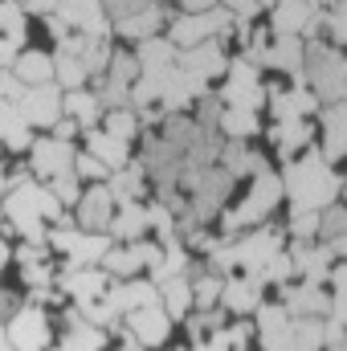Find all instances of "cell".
I'll list each match as a JSON object with an SVG mask.
<instances>
[{"mask_svg":"<svg viewBox=\"0 0 347 351\" xmlns=\"http://www.w3.org/2000/svg\"><path fill=\"white\" fill-rule=\"evenodd\" d=\"M282 204L286 213H323L327 204H339V192H344V176L339 168L323 164V156L311 147L302 152L298 160L282 164Z\"/></svg>","mask_w":347,"mask_h":351,"instance_id":"cell-1","label":"cell"},{"mask_svg":"<svg viewBox=\"0 0 347 351\" xmlns=\"http://www.w3.org/2000/svg\"><path fill=\"white\" fill-rule=\"evenodd\" d=\"M4 335L16 351H49L53 348V319L45 306H33V302H21V311L4 323Z\"/></svg>","mask_w":347,"mask_h":351,"instance_id":"cell-2","label":"cell"},{"mask_svg":"<svg viewBox=\"0 0 347 351\" xmlns=\"http://www.w3.org/2000/svg\"><path fill=\"white\" fill-rule=\"evenodd\" d=\"M25 156H29V160H25L29 176H33L37 184H49V180H58V176L74 172V156H78V147L66 143V139H53V135H33V143H29Z\"/></svg>","mask_w":347,"mask_h":351,"instance_id":"cell-3","label":"cell"},{"mask_svg":"<svg viewBox=\"0 0 347 351\" xmlns=\"http://www.w3.org/2000/svg\"><path fill=\"white\" fill-rule=\"evenodd\" d=\"M16 106V114L25 119V127L29 131H37V135H45L58 119H62V90L53 86H29V90H21V98L12 102Z\"/></svg>","mask_w":347,"mask_h":351,"instance_id":"cell-4","label":"cell"},{"mask_svg":"<svg viewBox=\"0 0 347 351\" xmlns=\"http://www.w3.org/2000/svg\"><path fill=\"white\" fill-rule=\"evenodd\" d=\"M123 323V331L139 343L143 351H160L172 343L176 335V323L164 315V306H143V311H131V315H123L119 319Z\"/></svg>","mask_w":347,"mask_h":351,"instance_id":"cell-5","label":"cell"},{"mask_svg":"<svg viewBox=\"0 0 347 351\" xmlns=\"http://www.w3.org/2000/svg\"><path fill=\"white\" fill-rule=\"evenodd\" d=\"M261 139H270V152H274L282 164H290V160H298L302 152H311V147H315V123H311V119L265 123Z\"/></svg>","mask_w":347,"mask_h":351,"instance_id":"cell-6","label":"cell"},{"mask_svg":"<svg viewBox=\"0 0 347 351\" xmlns=\"http://www.w3.org/2000/svg\"><path fill=\"white\" fill-rule=\"evenodd\" d=\"M110 217H115V196H110L106 184H86L78 204L70 208V221H74L78 233H106Z\"/></svg>","mask_w":347,"mask_h":351,"instance_id":"cell-7","label":"cell"},{"mask_svg":"<svg viewBox=\"0 0 347 351\" xmlns=\"http://www.w3.org/2000/svg\"><path fill=\"white\" fill-rule=\"evenodd\" d=\"M53 16L74 37H110V16H106L102 0H58Z\"/></svg>","mask_w":347,"mask_h":351,"instance_id":"cell-8","label":"cell"},{"mask_svg":"<svg viewBox=\"0 0 347 351\" xmlns=\"http://www.w3.org/2000/svg\"><path fill=\"white\" fill-rule=\"evenodd\" d=\"M8 74L21 82V90L49 86V82H53V53H49V49H33V45H25V49L16 53V62L8 66Z\"/></svg>","mask_w":347,"mask_h":351,"instance_id":"cell-9","label":"cell"},{"mask_svg":"<svg viewBox=\"0 0 347 351\" xmlns=\"http://www.w3.org/2000/svg\"><path fill=\"white\" fill-rule=\"evenodd\" d=\"M265 131V119L258 110H233V106H221V119H217V135L225 143H254Z\"/></svg>","mask_w":347,"mask_h":351,"instance_id":"cell-10","label":"cell"},{"mask_svg":"<svg viewBox=\"0 0 347 351\" xmlns=\"http://www.w3.org/2000/svg\"><path fill=\"white\" fill-rule=\"evenodd\" d=\"M82 139H86V156H94L106 172L115 176V172H123L131 160H135V147H127V143H119V139H110V135H102L98 127L94 131H82Z\"/></svg>","mask_w":347,"mask_h":351,"instance_id":"cell-11","label":"cell"},{"mask_svg":"<svg viewBox=\"0 0 347 351\" xmlns=\"http://www.w3.org/2000/svg\"><path fill=\"white\" fill-rule=\"evenodd\" d=\"M102 98L94 94L90 86L82 90H66L62 94V119H70V123H78V131H94L98 127V119H102Z\"/></svg>","mask_w":347,"mask_h":351,"instance_id":"cell-12","label":"cell"},{"mask_svg":"<svg viewBox=\"0 0 347 351\" xmlns=\"http://www.w3.org/2000/svg\"><path fill=\"white\" fill-rule=\"evenodd\" d=\"M98 131L110 135V139H119V143H127V147H135V143L143 139V119H139V110H131V106H110V110H102Z\"/></svg>","mask_w":347,"mask_h":351,"instance_id":"cell-13","label":"cell"},{"mask_svg":"<svg viewBox=\"0 0 347 351\" xmlns=\"http://www.w3.org/2000/svg\"><path fill=\"white\" fill-rule=\"evenodd\" d=\"M74 176H78V184H82V188H86V184H106V180H110V172H106L94 156H86V152H78V156H74Z\"/></svg>","mask_w":347,"mask_h":351,"instance_id":"cell-14","label":"cell"},{"mask_svg":"<svg viewBox=\"0 0 347 351\" xmlns=\"http://www.w3.org/2000/svg\"><path fill=\"white\" fill-rule=\"evenodd\" d=\"M21 302H25V294H21L16 286H4V282H0V327L21 311Z\"/></svg>","mask_w":347,"mask_h":351,"instance_id":"cell-15","label":"cell"},{"mask_svg":"<svg viewBox=\"0 0 347 351\" xmlns=\"http://www.w3.org/2000/svg\"><path fill=\"white\" fill-rule=\"evenodd\" d=\"M176 12H188V16H200V12H208V8H217V0H172Z\"/></svg>","mask_w":347,"mask_h":351,"instance_id":"cell-16","label":"cell"},{"mask_svg":"<svg viewBox=\"0 0 347 351\" xmlns=\"http://www.w3.org/2000/svg\"><path fill=\"white\" fill-rule=\"evenodd\" d=\"M21 8H25V16H49L58 8V0H21Z\"/></svg>","mask_w":347,"mask_h":351,"instance_id":"cell-17","label":"cell"},{"mask_svg":"<svg viewBox=\"0 0 347 351\" xmlns=\"http://www.w3.org/2000/svg\"><path fill=\"white\" fill-rule=\"evenodd\" d=\"M8 250H12V241H8V237H4V233H0V269H4V265H8Z\"/></svg>","mask_w":347,"mask_h":351,"instance_id":"cell-18","label":"cell"},{"mask_svg":"<svg viewBox=\"0 0 347 351\" xmlns=\"http://www.w3.org/2000/svg\"><path fill=\"white\" fill-rule=\"evenodd\" d=\"M49 351H66V348H58V343H53V348H49Z\"/></svg>","mask_w":347,"mask_h":351,"instance_id":"cell-19","label":"cell"},{"mask_svg":"<svg viewBox=\"0 0 347 351\" xmlns=\"http://www.w3.org/2000/svg\"><path fill=\"white\" fill-rule=\"evenodd\" d=\"M0 274H4V269H0Z\"/></svg>","mask_w":347,"mask_h":351,"instance_id":"cell-20","label":"cell"}]
</instances>
